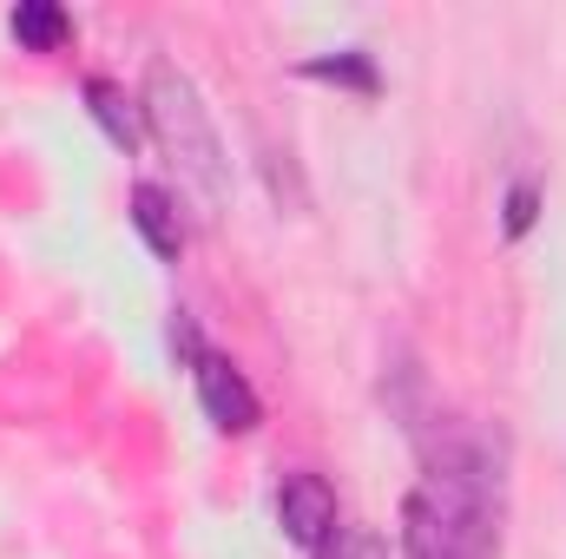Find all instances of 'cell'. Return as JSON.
<instances>
[{
    "label": "cell",
    "instance_id": "1",
    "mask_svg": "<svg viewBox=\"0 0 566 559\" xmlns=\"http://www.w3.org/2000/svg\"><path fill=\"white\" fill-rule=\"evenodd\" d=\"M501 553V454L474 428H448L428 447L422 481L402 500V559Z\"/></svg>",
    "mask_w": 566,
    "mask_h": 559
},
{
    "label": "cell",
    "instance_id": "2",
    "mask_svg": "<svg viewBox=\"0 0 566 559\" xmlns=\"http://www.w3.org/2000/svg\"><path fill=\"white\" fill-rule=\"evenodd\" d=\"M145 119H151V133L165 145V158L178 165V178L218 211L231 198V158H224V139H218V126H211V113H205V99H198L185 66L151 60V73H145Z\"/></svg>",
    "mask_w": 566,
    "mask_h": 559
},
{
    "label": "cell",
    "instance_id": "3",
    "mask_svg": "<svg viewBox=\"0 0 566 559\" xmlns=\"http://www.w3.org/2000/svg\"><path fill=\"white\" fill-rule=\"evenodd\" d=\"M191 382H198V409L205 421L218 428V434H251L258 428V389L244 382V369L231 362V356H218V349H205L198 362H191Z\"/></svg>",
    "mask_w": 566,
    "mask_h": 559
},
{
    "label": "cell",
    "instance_id": "4",
    "mask_svg": "<svg viewBox=\"0 0 566 559\" xmlns=\"http://www.w3.org/2000/svg\"><path fill=\"white\" fill-rule=\"evenodd\" d=\"M277 520H283V534L303 547V553H316L343 520H336V487L323 481V474H283V487H277Z\"/></svg>",
    "mask_w": 566,
    "mask_h": 559
},
{
    "label": "cell",
    "instance_id": "5",
    "mask_svg": "<svg viewBox=\"0 0 566 559\" xmlns=\"http://www.w3.org/2000/svg\"><path fill=\"white\" fill-rule=\"evenodd\" d=\"M133 224L158 257H178L185 251V224H178V198L165 184H133Z\"/></svg>",
    "mask_w": 566,
    "mask_h": 559
},
{
    "label": "cell",
    "instance_id": "6",
    "mask_svg": "<svg viewBox=\"0 0 566 559\" xmlns=\"http://www.w3.org/2000/svg\"><path fill=\"white\" fill-rule=\"evenodd\" d=\"M86 106H93V119H99V133L119 145V151H133V145L145 139V126H139V106L126 99V86L119 80H106V73H93L86 80Z\"/></svg>",
    "mask_w": 566,
    "mask_h": 559
},
{
    "label": "cell",
    "instance_id": "7",
    "mask_svg": "<svg viewBox=\"0 0 566 559\" xmlns=\"http://www.w3.org/2000/svg\"><path fill=\"white\" fill-rule=\"evenodd\" d=\"M13 40H20L27 53H60V46L73 40V13H66L60 0H20V7H13Z\"/></svg>",
    "mask_w": 566,
    "mask_h": 559
},
{
    "label": "cell",
    "instance_id": "8",
    "mask_svg": "<svg viewBox=\"0 0 566 559\" xmlns=\"http://www.w3.org/2000/svg\"><path fill=\"white\" fill-rule=\"evenodd\" d=\"M303 80H329V86H349V93H376V86H382V73H376V60H369L363 46L303 60Z\"/></svg>",
    "mask_w": 566,
    "mask_h": 559
},
{
    "label": "cell",
    "instance_id": "9",
    "mask_svg": "<svg viewBox=\"0 0 566 559\" xmlns=\"http://www.w3.org/2000/svg\"><path fill=\"white\" fill-rule=\"evenodd\" d=\"M310 559H389V547H382V534H369V527H336Z\"/></svg>",
    "mask_w": 566,
    "mask_h": 559
},
{
    "label": "cell",
    "instance_id": "10",
    "mask_svg": "<svg viewBox=\"0 0 566 559\" xmlns=\"http://www.w3.org/2000/svg\"><path fill=\"white\" fill-rule=\"evenodd\" d=\"M534 218H541V191H534V178H514L507 184V204H501V231L507 238H527Z\"/></svg>",
    "mask_w": 566,
    "mask_h": 559
},
{
    "label": "cell",
    "instance_id": "11",
    "mask_svg": "<svg viewBox=\"0 0 566 559\" xmlns=\"http://www.w3.org/2000/svg\"><path fill=\"white\" fill-rule=\"evenodd\" d=\"M264 178H271V198H277V204H283V191H290V211H303V184H296L290 151H264Z\"/></svg>",
    "mask_w": 566,
    "mask_h": 559
},
{
    "label": "cell",
    "instance_id": "12",
    "mask_svg": "<svg viewBox=\"0 0 566 559\" xmlns=\"http://www.w3.org/2000/svg\"><path fill=\"white\" fill-rule=\"evenodd\" d=\"M171 349H178V356H185V362H198V356H205V336H198V323H191V316H185V309H178V316H171Z\"/></svg>",
    "mask_w": 566,
    "mask_h": 559
}]
</instances>
